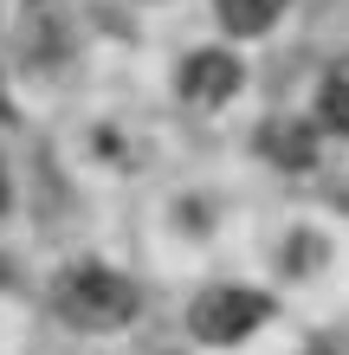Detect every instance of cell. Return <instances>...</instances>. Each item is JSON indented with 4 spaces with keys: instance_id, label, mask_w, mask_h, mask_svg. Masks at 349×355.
I'll use <instances>...</instances> for the list:
<instances>
[{
    "instance_id": "6da1fadb",
    "label": "cell",
    "mask_w": 349,
    "mask_h": 355,
    "mask_svg": "<svg viewBox=\"0 0 349 355\" xmlns=\"http://www.w3.org/2000/svg\"><path fill=\"white\" fill-rule=\"evenodd\" d=\"M136 284L110 265H65L52 278V310L71 329H123L136 317Z\"/></svg>"
},
{
    "instance_id": "7a4b0ae2",
    "label": "cell",
    "mask_w": 349,
    "mask_h": 355,
    "mask_svg": "<svg viewBox=\"0 0 349 355\" xmlns=\"http://www.w3.org/2000/svg\"><path fill=\"white\" fill-rule=\"evenodd\" d=\"M265 317H272V297H259V291H246V284H214V291H201V297L188 304V329L207 349L246 343Z\"/></svg>"
},
{
    "instance_id": "3957f363",
    "label": "cell",
    "mask_w": 349,
    "mask_h": 355,
    "mask_svg": "<svg viewBox=\"0 0 349 355\" xmlns=\"http://www.w3.org/2000/svg\"><path fill=\"white\" fill-rule=\"evenodd\" d=\"M239 85H246V65H239L233 52H220V46L181 58V97H188L194 110H214V103H227Z\"/></svg>"
},
{
    "instance_id": "277c9868",
    "label": "cell",
    "mask_w": 349,
    "mask_h": 355,
    "mask_svg": "<svg viewBox=\"0 0 349 355\" xmlns=\"http://www.w3.org/2000/svg\"><path fill=\"white\" fill-rule=\"evenodd\" d=\"M259 149L284 162V168H311V155H317V123H298V116H278V123H265L259 130Z\"/></svg>"
},
{
    "instance_id": "5b68a950",
    "label": "cell",
    "mask_w": 349,
    "mask_h": 355,
    "mask_svg": "<svg viewBox=\"0 0 349 355\" xmlns=\"http://www.w3.org/2000/svg\"><path fill=\"white\" fill-rule=\"evenodd\" d=\"M317 130L349 136V52L323 71V85H317Z\"/></svg>"
},
{
    "instance_id": "8992f818",
    "label": "cell",
    "mask_w": 349,
    "mask_h": 355,
    "mask_svg": "<svg viewBox=\"0 0 349 355\" xmlns=\"http://www.w3.org/2000/svg\"><path fill=\"white\" fill-rule=\"evenodd\" d=\"M291 7V0H214V13H220V26L239 33V39H253L265 26H278V13Z\"/></svg>"
},
{
    "instance_id": "52a82bcc",
    "label": "cell",
    "mask_w": 349,
    "mask_h": 355,
    "mask_svg": "<svg viewBox=\"0 0 349 355\" xmlns=\"http://www.w3.org/2000/svg\"><path fill=\"white\" fill-rule=\"evenodd\" d=\"M0 207H7V175H0Z\"/></svg>"
}]
</instances>
